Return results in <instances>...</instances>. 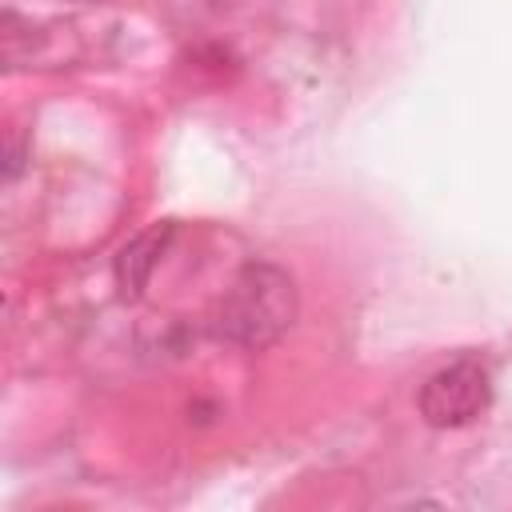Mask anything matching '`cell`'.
Masks as SVG:
<instances>
[{"label":"cell","mask_w":512,"mask_h":512,"mask_svg":"<svg viewBox=\"0 0 512 512\" xmlns=\"http://www.w3.org/2000/svg\"><path fill=\"white\" fill-rule=\"evenodd\" d=\"M296 312H300L296 280L280 264L252 260L232 276V284L212 304L208 332L220 344L260 352L296 324Z\"/></svg>","instance_id":"6da1fadb"},{"label":"cell","mask_w":512,"mask_h":512,"mask_svg":"<svg viewBox=\"0 0 512 512\" xmlns=\"http://www.w3.org/2000/svg\"><path fill=\"white\" fill-rule=\"evenodd\" d=\"M492 404L488 368L476 360H456L432 372L420 388V416L432 428H464Z\"/></svg>","instance_id":"7a4b0ae2"},{"label":"cell","mask_w":512,"mask_h":512,"mask_svg":"<svg viewBox=\"0 0 512 512\" xmlns=\"http://www.w3.org/2000/svg\"><path fill=\"white\" fill-rule=\"evenodd\" d=\"M172 232H176V224H172V220H160V224H152L148 232H140L132 244L120 248V256H116V284L124 288V296H140V292H144V284H148V276H152L160 252H164L168 240H172Z\"/></svg>","instance_id":"3957f363"},{"label":"cell","mask_w":512,"mask_h":512,"mask_svg":"<svg viewBox=\"0 0 512 512\" xmlns=\"http://www.w3.org/2000/svg\"><path fill=\"white\" fill-rule=\"evenodd\" d=\"M20 168H24V148H20L16 132H12V136H8V164H4V176H8V180H16V176H20Z\"/></svg>","instance_id":"277c9868"}]
</instances>
